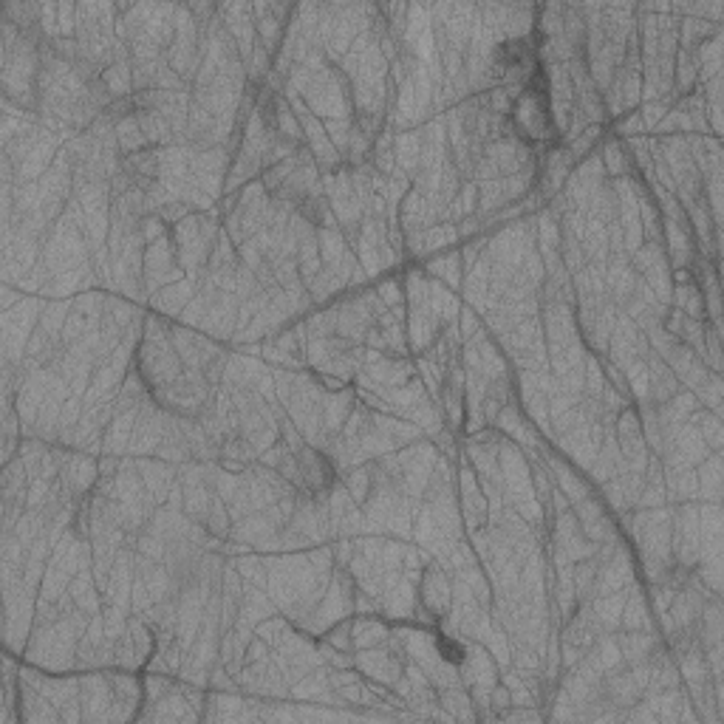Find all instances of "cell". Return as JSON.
Masks as SVG:
<instances>
[{
	"instance_id": "7a4b0ae2",
	"label": "cell",
	"mask_w": 724,
	"mask_h": 724,
	"mask_svg": "<svg viewBox=\"0 0 724 724\" xmlns=\"http://www.w3.org/2000/svg\"><path fill=\"white\" fill-rule=\"evenodd\" d=\"M450 603H453V592H450V580H447L445 569L428 566L425 580H422V606L430 617H445Z\"/></svg>"
},
{
	"instance_id": "3957f363",
	"label": "cell",
	"mask_w": 724,
	"mask_h": 724,
	"mask_svg": "<svg viewBox=\"0 0 724 724\" xmlns=\"http://www.w3.org/2000/svg\"><path fill=\"white\" fill-rule=\"evenodd\" d=\"M436 651H439V657L445 659L447 665H464V662H467V648H464L456 637L439 634V637H436Z\"/></svg>"
},
{
	"instance_id": "6da1fadb",
	"label": "cell",
	"mask_w": 724,
	"mask_h": 724,
	"mask_svg": "<svg viewBox=\"0 0 724 724\" xmlns=\"http://www.w3.org/2000/svg\"><path fill=\"white\" fill-rule=\"evenodd\" d=\"M278 473L306 498H323L334 484V464L326 453L312 450V447L289 450L278 461Z\"/></svg>"
}]
</instances>
